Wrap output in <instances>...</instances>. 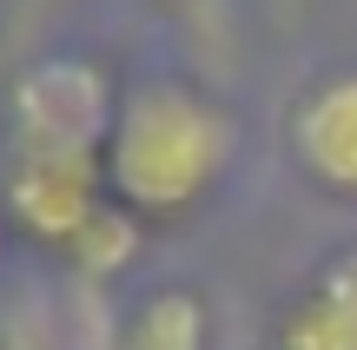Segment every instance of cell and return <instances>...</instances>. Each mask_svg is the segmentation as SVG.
<instances>
[{"label":"cell","instance_id":"obj_1","mask_svg":"<svg viewBox=\"0 0 357 350\" xmlns=\"http://www.w3.org/2000/svg\"><path fill=\"white\" fill-rule=\"evenodd\" d=\"M231 166V113L178 79H146L119 100L106 139V192L126 212L185 218Z\"/></svg>","mask_w":357,"mask_h":350},{"label":"cell","instance_id":"obj_2","mask_svg":"<svg viewBox=\"0 0 357 350\" xmlns=\"http://www.w3.org/2000/svg\"><path fill=\"white\" fill-rule=\"evenodd\" d=\"M13 119V152H53V159H106L119 100L106 73L79 53H53L33 60L7 93Z\"/></svg>","mask_w":357,"mask_h":350},{"label":"cell","instance_id":"obj_3","mask_svg":"<svg viewBox=\"0 0 357 350\" xmlns=\"http://www.w3.org/2000/svg\"><path fill=\"white\" fill-rule=\"evenodd\" d=\"M106 198H113L106 192V159H53V152L7 159V218L33 245H53L60 258Z\"/></svg>","mask_w":357,"mask_h":350},{"label":"cell","instance_id":"obj_4","mask_svg":"<svg viewBox=\"0 0 357 350\" xmlns=\"http://www.w3.org/2000/svg\"><path fill=\"white\" fill-rule=\"evenodd\" d=\"M119 311L86 278H53V285H20L0 304V350H113Z\"/></svg>","mask_w":357,"mask_h":350},{"label":"cell","instance_id":"obj_5","mask_svg":"<svg viewBox=\"0 0 357 350\" xmlns=\"http://www.w3.org/2000/svg\"><path fill=\"white\" fill-rule=\"evenodd\" d=\"M291 152L311 185L357 198V73H331L291 106Z\"/></svg>","mask_w":357,"mask_h":350},{"label":"cell","instance_id":"obj_6","mask_svg":"<svg viewBox=\"0 0 357 350\" xmlns=\"http://www.w3.org/2000/svg\"><path fill=\"white\" fill-rule=\"evenodd\" d=\"M271 350H357V245L337 251L311 291L278 317Z\"/></svg>","mask_w":357,"mask_h":350},{"label":"cell","instance_id":"obj_7","mask_svg":"<svg viewBox=\"0 0 357 350\" xmlns=\"http://www.w3.org/2000/svg\"><path fill=\"white\" fill-rule=\"evenodd\" d=\"M205 337H212L205 298L192 285H159V291H146L139 304L119 311L113 350H205Z\"/></svg>","mask_w":357,"mask_h":350},{"label":"cell","instance_id":"obj_8","mask_svg":"<svg viewBox=\"0 0 357 350\" xmlns=\"http://www.w3.org/2000/svg\"><path fill=\"white\" fill-rule=\"evenodd\" d=\"M139 238H146V218H139V212H126L119 198H106V205L86 218V232L66 245V271L106 291L132 258H139Z\"/></svg>","mask_w":357,"mask_h":350}]
</instances>
